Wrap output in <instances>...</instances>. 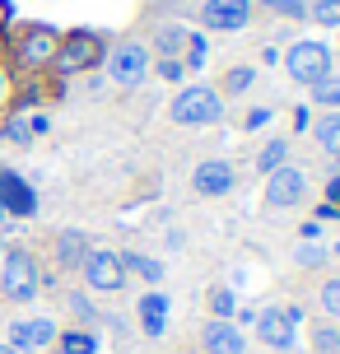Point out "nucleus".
Returning a JSON list of instances; mask_svg holds the SVG:
<instances>
[{
    "label": "nucleus",
    "instance_id": "f257e3e1",
    "mask_svg": "<svg viewBox=\"0 0 340 354\" xmlns=\"http://www.w3.org/2000/svg\"><path fill=\"white\" fill-rule=\"evenodd\" d=\"M173 122L178 126H215L219 117H224V98H219L210 84H191L182 88L178 98H173Z\"/></svg>",
    "mask_w": 340,
    "mask_h": 354
},
{
    "label": "nucleus",
    "instance_id": "f03ea898",
    "mask_svg": "<svg viewBox=\"0 0 340 354\" xmlns=\"http://www.w3.org/2000/svg\"><path fill=\"white\" fill-rule=\"evenodd\" d=\"M52 61H56V71H61V75L93 71V66L103 61V37H98V33H84V28H79V33H70L66 42H61V47H56Z\"/></svg>",
    "mask_w": 340,
    "mask_h": 354
},
{
    "label": "nucleus",
    "instance_id": "7ed1b4c3",
    "mask_svg": "<svg viewBox=\"0 0 340 354\" xmlns=\"http://www.w3.org/2000/svg\"><path fill=\"white\" fill-rule=\"evenodd\" d=\"M0 270H5V294H10L15 303L37 299V266H33V257H28L23 248L5 252V257H0Z\"/></svg>",
    "mask_w": 340,
    "mask_h": 354
},
{
    "label": "nucleus",
    "instance_id": "20e7f679",
    "mask_svg": "<svg viewBox=\"0 0 340 354\" xmlns=\"http://www.w3.org/2000/svg\"><path fill=\"white\" fill-rule=\"evenodd\" d=\"M285 66L299 84H317V80L331 75V52H326L322 42H294L289 56H285Z\"/></svg>",
    "mask_w": 340,
    "mask_h": 354
},
{
    "label": "nucleus",
    "instance_id": "39448f33",
    "mask_svg": "<svg viewBox=\"0 0 340 354\" xmlns=\"http://www.w3.org/2000/svg\"><path fill=\"white\" fill-rule=\"evenodd\" d=\"M252 19V0H205L200 5V24L215 33H238Z\"/></svg>",
    "mask_w": 340,
    "mask_h": 354
},
{
    "label": "nucleus",
    "instance_id": "423d86ee",
    "mask_svg": "<svg viewBox=\"0 0 340 354\" xmlns=\"http://www.w3.org/2000/svg\"><path fill=\"white\" fill-rule=\"evenodd\" d=\"M108 75L122 88H135L144 75H149V52H144L140 42H122V47L112 52V61H108Z\"/></svg>",
    "mask_w": 340,
    "mask_h": 354
},
{
    "label": "nucleus",
    "instance_id": "0eeeda50",
    "mask_svg": "<svg viewBox=\"0 0 340 354\" xmlns=\"http://www.w3.org/2000/svg\"><path fill=\"white\" fill-rule=\"evenodd\" d=\"M256 331L270 350H289L294 345V331H299V308H266L256 313Z\"/></svg>",
    "mask_w": 340,
    "mask_h": 354
},
{
    "label": "nucleus",
    "instance_id": "6e6552de",
    "mask_svg": "<svg viewBox=\"0 0 340 354\" xmlns=\"http://www.w3.org/2000/svg\"><path fill=\"white\" fill-rule=\"evenodd\" d=\"M308 192V177L299 173V168H275V173H266V201L275 205V210H289V205H299Z\"/></svg>",
    "mask_w": 340,
    "mask_h": 354
},
{
    "label": "nucleus",
    "instance_id": "1a4fd4ad",
    "mask_svg": "<svg viewBox=\"0 0 340 354\" xmlns=\"http://www.w3.org/2000/svg\"><path fill=\"white\" fill-rule=\"evenodd\" d=\"M84 280H89L98 294H112V289H122V284H126L122 257H112V252H93V257H84Z\"/></svg>",
    "mask_w": 340,
    "mask_h": 354
},
{
    "label": "nucleus",
    "instance_id": "9d476101",
    "mask_svg": "<svg viewBox=\"0 0 340 354\" xmlns=\"http://www.w3.org/2000/svg\"><path fill=\"white\" fill-rule=\"evenodd\" d=\"M0 210L15 214V219H28V214L37 210L33 187H28V182H23L19 173H0Z\"/></svg>",
    "mask_w": 340,
    "mask_h": 354
},
{
    "label": "nucleus",
    "instance_id": "9b49d317",
    "mask_svg": "<svg viewBox=\"0 0 340 354\" xmlns=\"http://www.w3.org/2000/svg\"><path fill=\"white\" fill-rule=\"evenodd\" d=\"M191 187H196V196H224V192H233V163H224V159L196 163Z\"/></svg>",
    "mask_w": 340,
    "mask_h": 354
},
{
    "label": "nucleus",
    "instance_id": "f8f14e48",
    "mask_svg": "<svg viewBox=\"0 0 340 354\" xmlns=\"http://www.w3.org/2000/svg\"><path fill=\"white\" fill-rule=\"evenodd\" d=\"M52 56H56V28L33 24V28L23 33V42H19V61H23V66H47Z\"/></svg>",
    "mask_w": 340,
    "mask_h": 354
},
{
    "label": "nucleus",
    "instance_id": "ddd939ff",
    "mask_svg": "<svg viewBox=\"0 0 340 354\" xmlns=\"http://www.w3.org/2000/svg\"><path fill=\"white\" fill-rule=\"evenodd\" d=\"M56 340V326L47 317H28V322H15L10 326V345L15 350H47Z\"/></svg>",
    "mask_w": 340,
    "mask_h": 354
},
{
    "label": "nucleus",
    "instance_id": "4468645a",
    "mask_svg": "<svg viewBox=\"0 0 340 354\" xmlns=\"http://www.w3.org/2000/svg\"><path fill=\"white\" fill-rule=\"evenodd\" d=\"M205 350L210 354H247V340H243V331L233 326V322H210L205 326Z\"/></svg>",
    "mask_w": 340,
    "mask_h": 354
},
{
    "label": "nucleus",
    "instance_id": "2eb2a0df",
    "mask_svg": "<svg viewBox=\"0 0 340 354\" xmlns=\"http://www.w3.org/2000/svg\"><path fill=\"white\" fill-rule=\"evenodd\" d=\"M140 322L149 336H163L168 331V294H144L140 299Z\"/></svg>",
    "mask_w": 340,
    "mask_h": 354
},
{
    "label": "nucleus",
    "instance_id": "dca6fc26",
    "mask_svg": "<svg viewBox=\"0 0 340 354\" xmlns=\"http://www.w3.org/2000/svg\"><path fill=\"white\" fill-rule=\"evenodd\" d=\"M178 52H187V28H178V24H168V28H159V56H168V61H178Z\"/></svg>",
    "mask_w": 340,
    "mask_h": 354
},
{
    "label": "nucleus",
    "instance_id": "f3484780",
    "mask_svg": "<svg viewBox=\"0 0 340 354\" xmlns=\"http://www.w3.org/2000/svg\"><path fill=\"white\" fill-rule=\"evenodd\" d=\"M122 270H135V275H144L149 284H159V280H163V266H159V261H149V257H135V252H122Z\"/></svg>",
    "mask_w": 340,
    "mask_h": 354
},
{
    "label": "nucleus",
    "instance_id": "a211bd4d",
    "mask_svg": "<svg viewBox=\"0 0 340 354\" xmlns=\"http://www.w3.org/2000/svg\"><path fill=\"white\" fill-rule=\"evenodd\" d=\"M285 154H289L285 140H270L266 149L256 154V168H261V173H275V168H285Z\"/></svg>",
    "mask_w": 340,
    "mask_h": 354
},
{
    "label": "nucleus",
    "instance_id": "6ab92c4d",
    "mask_svg": "<svg viewBox=\"0 0 340 354\" xmlns=\"http://www.w3.org/2000/svg\"><path fill=\"white\" fill-rule=\"evenodd\" d=\"M317 145L326 154H340V117H322L317 122Z\"/></svg>",
    "mask_w": 340,
    "mask_h": 354
},
{
    "label": "nucleus",
    "instance_id": "aec40b11",
    "mask_svg": "<svg viewBox=\"0 0 340 354\" xmlns=\"http://www.w3.org/2000/svg\"><path fill=\"white\" fill-rule=\"evenodd\" d=\"M61 350L66 354H98V340H93L89 331H66V336H61Z\"/></svg>",
    "mask_w": 340,
    "mask_h": 354
},
{
    "label": "nucleus",
    "instance_id": "412c9836",
    "mask_svg": "<svg viewBox=\"0 0 340 354\" xmlns=\"http://www.w3.org/2000/svg\"><path fill=\"white\" fill-rule=\"evenodd\" d=\"M312 98H317V107H340V80L336 75L317 80V84H312Z\"/></svg>",
    "mask_w": 340,
    "mask_h": 354
},
{
    "label": "nucleus",
    "instance_id": "4be33fe9",
    "mask_svg": "<svg viewBox=\"0 0 340 354\" xmlns=\"http://www.w3.org/2000/svg\"><path fill=\"white\" fill-rule=\"evenodd\" d=\"M61 261L66 266L84 261V233H61Z\"/></svg>",
    "mask_w": 340,
    "mask_h": 354
},
{
    "label": "nucleus",
    "instance_id": "5701e85b",
    "mask_svg": "<svg viewBox=\"0 0 340 354\" xmlns=\"http://www.w3.org/2000/svg\"><path fill=\"white\" fill-rule=\"evenodd\" d=\"M210 308H215L219 322L233 317V308H238V299H233V289H210Z\"/></svg>",
    "mask_w": 340,
    "mask_h": 354
},
{
    "label": "nucleus",
    "instance_id": "b1692460",
    "mask_svg": "<svg viewBox=\"0 0 340 354\" xmlns=\"http://www.w3.org/2000/svg\"><path fill=\"white\" fill-rule=\"evenodd\" d=\"M312 19L326 24V28H340V0H317L312 5Z\"/></svg>",
    "mask_w": 340,
    "mask_h": 354
},
{
    "label": "nucleus",
    "instance_id": "393cba45",
    "mask_svg": "<svg viewBox=\"0 0 340 354\" xmlns=\"http://www.w3.org/2000/svg\"><path fill=\"white\" fill-rule=\"evenodd\" d=\"M252 80H256V71H247V66H233L229 75H224V84H229V93H247Z\"/></svg>",
    "mask_w": 340,
    "mask_h": 354
},
{
    "label": "nucleus",
    "instance_id": "a878e982",
    "mask_svg": "<svg viewBox=\"0 0 340 354\" xmlns=\"http://www.w3.org/2000/svg\"><path fill=\"white\" fill-rule=\"evenodd\" d=\"M200 66H205V37L187 33V71H200Z\"/></svg>",
    "mask_w": 340,
    "mask_h": 354
},
{
    "label": "nucleus",
    "instance_id": "bb28decb",
    "mask_svg": "<svg viewBox=\"0 0 340 354\" xmlns=\"http://www.w3.org/2000/svg\"><path fill=\"white\" fill-rule=\"evenodd\" d=\"M5 140H10V145H28V140H33L28 122H23V117H10V122H5Z\"/></svg>",
    "mask_w": 340,
    "mask_h": 354
},
{
    "label": "nucleus",
    "instance_id": "cd10ccee",
    "mask_svg": "<svg viewBox=\"0 0 340 354\" xmlns=\"http://www.w3.org/2000/svg\"><path fill=\"white\" fill-rule=\"evenodd\" d=\"M266 10H275V15H285V19H303L308 15V5H299V0H261Z\"/></svg>",
    "mask_w": 340,
    "mask_h": 354
},
{
    "label": "nucleus",
    "instance_id": "c85d7f7f",
    "mask_svg": "<svg viewBox=\"0 0 340 354\" xmlns=\"http://www.w3.org/2000/svg\"><path fill=\"white\" fill-rule=\"evenodd\" d=\"M322 308L331 313V317H340V275L322 284Z\"/></svg>",
    "mask_w": 340,
    "mask_h": 354
},
{
    "label": "nucleus",
    "instance_id": "c756f323",
    "mask_svg": "<svg viewBox=\"0 0 340 354\" xmlns=\"http://www.w3.org/2000/svg\"><path fill=\"white\" fill-rule=\"evenodd\" d=\"M294 261H299V266H308V270H312V266H322L326 257H322V248H317V243H303V248H299V257H294Z\"/></svg>",
    "mask_w": 340,
    "mask_h": 354
},
{
    "label": "nucleus",
    "instance_id": "7c9ffc66",
    "mask_svg": "<svg viewBox=\"0 0 340 354\" xmlns=\"http://www.w3.org/2000/svg\"><path fill=\"white\" fill-rule=\"evenodd\" d=\"M159 75H163V80H173V84H178L182 75H187V66H182V61H168V56H159Z\"/></svg>",
    "mask_w": 340,
    "mask_h": 354
},
{
    "label": "nucleus",
    "instance_id": "2f4dec72",
    "mask_svg": "<svg viewBox=\"0 0 340 354\" xmlns=\"http://www.w3.org/2000/svg\"><path fill=\"white\" fill-rule=\"evenodd\" d=\"M336 345H340V336H336V331H317V350H322V354H331Z\"/></svg>",
    "mask_w": 340,
    "mask_h": 354
},
{
    "label": "nucleus",
    "instance_id": "473e14b6",
    "mask_svg": "<svg viewBox=\"0 0 340 354\" xmlns=\"http://www.w3.org/2000/svg\"><path fill=\"white\" fill-rule=\"evenodd\" d=\"M266 122H270V107H256V112L247 117V126H252V131H261Z\"/></svg>",
    "mask_w": 340,
    "mask_h": 354
},
{
    "label": "nucleus",
    "instance_id": "72a5a7b5",
    "mask_svg": "<svg viewBox=\"0 0 340 354\" xmlns=\"http://www.w3.org/2000/svg\"><path fill=\"white\" fill-rule=\"evenodd\" d=\"M299 238H303V243H317V219H308L303 229H299Z\"/></svg>",
    "mask_w": 340,
    "mask_h": 354
},
{
    "label": "nucleus",
    "instance_id": "f704fd0d",
    "mask_svg": "<svg viewBox=\"0 0 340 354\" xmlns=\"http://www.w3.org/2000/svg\"><path fill=\"white\" fill-rule=\"evenodd\" d=\"M326 201H331V205H340V177H331V182H326Z\"/></svg>",
    "mask_w": 340,
    "mask_h": 354
},
{
    "label": "nucleus",
    "instance_id": "c9c22d12",
    "mask_svg": "<svg viewBox=\"0 0 340 354\" xmlns=\"http://www.w3.org/2000/svg\"><path fill=\"white\" fill-rule=\"evenodd\" d=\"M317 219H340V205H331V201H326L322 210H317Z\"/></svg>",
    "mask_w": 340,
    "mask_h": 354
},
{
    "label": "nucleus",
    "instance_id": "e433bc0d",
    "mask_svg": "<svg viewBox=\"0 0 340 354\" xmlns=\"http://www.w3.org/2000/svg\"><path fill=\"white\" fill-rule=\"evenodd\" d=\"M10 15H15V10H10V0H0V28L10 24Z\"/></svg>",
    "mask_w": 340,
    "mask_h": 354
},
{
    "label": "nucleus",
    "instance_id": "4c0bfd02",
    "mask_svg": "<svg viewBox=\"0 0 340 354\" xmlns=\"http://www.w3.org/2000/svg\"><path fill=\"white\" fill-rule=\"evenodd\" d=\"M0 354H19V350H15V345H0Z\"/></svg>",
    "mask_w": 340,
    "mask_h": 354
},
{
    "label": "nucleus",
    "instance_id": "58836bf2",
    "mask_svg": "<svg viewBox=\"0 0 340 354\" xmlns=\"http://www.w3.org/2000/svg\"><path fill=\"white\" fill-rule=\"evenodd\" d=\"M0 219H5V210H0Z\"/></svg>",
    "mask_w": 340,
    "mask_h": 354
}]
</instances>
